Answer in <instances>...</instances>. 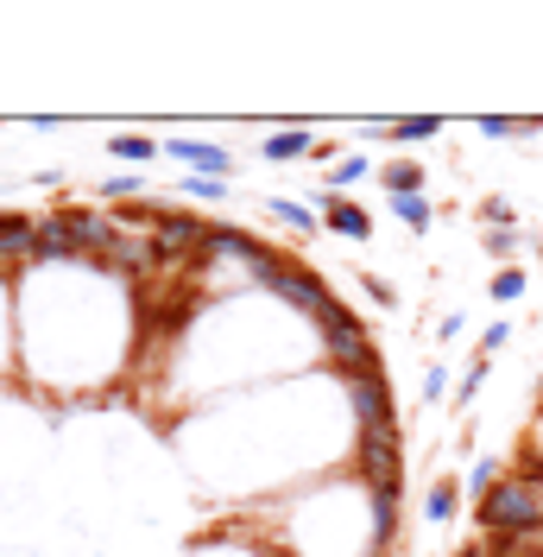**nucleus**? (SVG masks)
Masks as SVG:
<instances>
[{
	"label": "nucleus",
	"mask_w": 543,
	"mask_h": 557,
	"mask_svg": "<svg viewBox=\"0 0 543 557\" xmlns=\"http://www.w3.org/2000/svg\"><path fill=\"white\" fill-rule=\"evenodd\" d=\"M512 323H487V336H480V355H493V348H506Z\"/></svg>",
	"instance_id": "29"
},
{
	"label": "nucleus",
	"mask_w": 543,
	"mask_h": 557,
	"mask_svg": "<svg viewBox=\"0 0 543 557\" xmlns=\"http://www.w3.org/2000/svg\"><path fill=\"white\" fill-rule=\"evenodd\" d=\"M146 222H152V253H159V267H197L209 247V222L197 209H146Z\"/></svg>",
	"instance_id": "4"
},
{
	"label": "nucleus",
	"mask_w": 543,
	"mask_h": 557,
	"mask_svg": "<svg viewBox=\"0 0 543 557\" xmlns=\"http://www.w3.org/2000/svg\"><path fill=\"white\" fill-rule=\"evenodd\" d=\"M538 424H543V393H538Z\"/></svg>",
	"instance_id": "31"
},
{
	"label": "nucleus",
	"mask_w": 543,
	"mask_h": 557,
	"mask_svg": "<svg viewBox=\"0 0 543 557\" xmlns=\"http://www.w3.org/2000/svg\"><path fill=\"white\" fill-rule=\"evenodd\" d=\"M266 292H278V298H285L291 311H304L310 323L336 305V292L323 285V273H310V267H298V260H278V267H272V278H266Z\"/></svg>",
	"instance_id": "5"
},
{
	"label": "nucleus",
	"mask_w": 543,
	"mask_h": 557,
	"mask_svg": "<svg viewBox=\"0 0 543 557\" xmlns=\"http://www.w3.org/2000/svg\"><path fill=\"white\" fill-rule=\"evenodd\" d=\"M102 197H114V203H127V197H146V177H139V172L108 177V184H102Z\"/></svg>",
	"instance_id": "25"
},
{
	"label": "nucleus",
	"mask_w": 543,
	"mask_h": 557,
	"mask_svg": "<svg viewBox=\"0 0 543 557\" xmlns=\"http://www.w3.org/2000/svg\"><path fill=\"white\" fill-rule=\"evenodd\" d=\"M386 203H392V215L405 222L411 235H430V222H437V203L430 197H386Z\"/></svg>",
	"instance_id": "14"
},
{
	"label": "nucleus",
	"mask_w": 543,
	"mask_h": 557,
	"mask_svg": "<svg viewBox=\"0 0 543 557\" xmlns=\"http://www.w3.org/2000/svg\"><path fill=\"white\" fill-rule=\"evenodd\" d=\"M518 235H512V228H487V253H493V260H500V267H512V260H518Z\"/></svg>",
	"instance_id": "24"
},
{
	"label": "nucleus",
	"mask_w": 543,
	"mask_h": 557,
	"mask_svg": "<svg viewBox=\"0 0 543 557\" xmlns=\"http://www.w3.org/2000/svg\"><path fill=\"white\" fill-rule=\"evenodd\" d=\"M379 184H386L392 197H424V165H417V159H386V165H379Z\"/></svg>",
	"instance_id": "13"
},
{
	"label": "nucleus",
	"mask_w": 543,
	"mask_h": 557,
	"mask_svg": "<svg viewBox=\"0 0 543 557\" xmlns=\"http://www.w3.org/2000/svg\"><path fill=\"white\" fill-rule=\"evenodd\" d=\"M165 152L177 159V165H190L197 177H235V152L215 146V139H171Z\"/></svg>",
	"instance_id": "9"
},
{
	"label": "nucleus",
	"mask_w": 543,
	"mask_h": 557,
	"mask_svg": "<svg viewBox=\"0 0 543 557\" xmlns=\"http://www.w3.org/2000/svg\"><path fill=\"white\" fill-rule=\"evenodd\" d=\"M316 215H323V228H329V235H348V242H374V215L354 203V197H336V190H323V197H316Z\"/></svg>",
	"instance_id": "8"
},
{
	"label": "nucleus",
	"mask_w": 543,
	"mask_h": 557,
	"mask_svg": "<svg viewBox=\"0 0 543 557\" xmlns=\"http://www.w3.org/2000/svg\"><path fill=\"white\" fill-rule=\"evenodd\" d=\"M506 482V469L493 462V456H475V469H468V482H462V494H475V500H487L493 487Z\"/></svg>",
	"instance_id": "17"
},
{
	"label": "nucleus",
	"mask_w": 543,
	"mask_h": 557,
	"mask_svg": "<svg viewBox=\"0 0 543 557\" xmlns=\"http://www.w3.org/2000/svg\"><path fill=\"white\" fill-rule=\"evenodd\" d=\"M480 222H487V228H512V203L487 197V203H480Z\"/></svg>",
	"instance_id": "26"
},
{
	"label": "nucleus",
	"mask_w": 543,
	"mask_h": 557,
	"mask_svg": "<svg viewBox=\"0 0 543 557\" xmlns=\"http://www.w3.org/2000/svg\"><path fill=\"white\" fill-rule=\"evenodd\" d=\"M108 152H114L121 165H134V172H139V165H152V152H165V146H152L146 134H114V139H108Z\"/></svg>",
	"instance_id": "15"
},
{
	"label": "nucleus",
	"mask_w": 543,
	"mask_h": 557,
	"mask_svg": "<svg viewBox=\"0 0 543 557\" xmlns=\"http://www.w3.org/2000/svg\"><path fill=\"white\" fill-rule=\"evenodd\" d=\"M38 247V222L26 209H0V267H20V260H33Z\"/></svg>",
	"instance_id": "10"
},
{
	"label": "nucleus",
	"mask_w": 543,
	"mask_h": 557,
	"mask_svg": "<svg viewBox=\"0 0 543 557\" xmlns=\"http://www.w3.org/2000/svg\"><path fill=\"white\" fill-rule=\"evenodd\" d=\"M487 557H500V552H493V545H487Z\"/></svg>",
	"instance_id": "32"
},
{
	"label": "nucleus",
	"mask_w": 543,
	"mask_h": 557,
	"mask_svg": "<svg viewBox=\"0 0 543 557\" xmlns=\"http://www.w3.org/2000/svg\"><path fill=\"white\" fill-rule=\"evenodd\" d=\"M361 285H367V298H374V305H386V311H392V305H399V292H392V285H386V278H361Z\"/></svg>",
	"instance_id": "28"
},
{
	"label": "nucleus",
	"mask_w": 543,
	"mask_h": 557,
	"mask_svg": "<svg viewBox=\"0 0 543 557\" xmlns=\"http://www.w3.org/2000/svg\"><path fill=\"white\" fill-rule=\"evenodd\" d=\"M480 539H538L543 532V487H531L525 475H506L487 500H475Z\"/></svg>",
	"instance_id": "2"
},
{
	"label": "nucleus",
	"mask_w": 543,
	"mask_h": 557,
	"mask_svg": "<svg viewBox=\"0 0 543 557\" xmlns=\"http://www.w3.org/2000/svg\"><path fill=\"white\" fill-rule=\"evenodd\" d=\"M316 336H323V348H329V368L341 374V386H348V381H367V374H386V355L374 348L367 323L348 311L341 298L316 317Z\"/></svg>",
	"instance_id": "1"
},
{
	"label": "nucleus",
	"mask_w": 543,
	"mask_h": 557,
	"mask_svg": "<svg viewBox=\"0 0 543 557\" xmlns=\"http://www.w3.org/2000/svg\"><path fill=\"white\" fill-rule=\"evenodd\" d=\"M348 406L361 431H399V399H392V374H367V381H348Z\"/></svg>",
	"instance_id": "6"
},
{
	"label": "nucleus",
	"mask_w": 543,
	"mask_h": 557,
	"mask_svg": "<svg viewBox=\"0 0 543 557\" xmlns=\"http://www.w3.org/2000/svg\"><path fill=\"white\" fill-rule=\"evenodd\" d=\"M442 134V114H411V121H392L386 139H437Z\"/></svg>",
	"instance_id": "20"
},
{
	"label": "nucleus",
	"mask_w": 543,
	"mask_h": 557,
	"mask_svg": "<svg viewBox=\"0 0 543 557\" xmlns=\"http://www.w3.org/2000/svg\"><path fill=\"white\" fill-rule=\"evenodd\" d=\"M480 381H487V355H475V361H468V374H462V386H455V399H449V406H475Z\"/></svg>",
	"instance_id": "22"
},
{
	"label": "nucleus",
	"mask_w": 543,
	"mask_h": 557,
	"mask_svg": "<svg viewBox=\"0 0 543 557\" xmlns=\"http://www.w3.org/2000/svg\"><path fill=\"white\" fill-rule=\"evenodd\" d=\"M455 557H487V539H475V545H455Z\"/></svg>",
	"instance_id": "30"
},
{
	"label": "nucleus",
	"mask_w": 543,
	"mask_h": 557,
	"mask_svg": "<svg viewBox=\"0 0 543 557\" xmlns=\"http://www.w3.org/2000/svg\"><path fill=\"white\" fill-rule=\"evenodd\" d=\"M367 172H374V165H367V152H341L336 165H329V190H348V184H361Z\"/></svg>",
	"instance_id": "19"
},
{
	"label": "nucleus",
	"mask_w": 543,
	"mask_h": 557,
	"mask_svg": "<svg viewBox=\"0 0 543 557\" xmlns=\"http://www.w3.org/2000/svg\"><path fill=\"white\" fill-rule=\"evenodd\" d=\"M455 507H462V482H455V475H437L430 494H424V520L449 525V520H455Z\"/></svg>",
	"instance_id": "12"
},
{
	"label": "nucleus",
	"mask_w": 543,
	"mask_h": 557,
	"mask_svg": "<svg viewBox=\"0 0 543 557\" xmlns=\"http://www.w3.org/2000/svg\"><path fill=\"white\" fill-rule=\"evenodd\" d=\"M272 215H278V222H285V228H291V235H310V228H323V215H316V209H304V203H291V197H272Z\"/></svg>",
	"instance_id": "16"
},
{
	"label": "nucleus",
	"mask_w": 543,
	"mask_h": 557,
	"mask_svg": "<svg viewBox=\"0 0 543 557\" xmlns=\"http://www.w3.org/2000/svg\"><path fill=\"white\" fill-rule=\"evenodd\" d=\"M475 127H480V139H531L538 134V121H506V114H480Z\"/></svg>",
	"instance_id": "18"
},
{
	"label": "nucleus",
	"mask_w": 543,
	"mask_h": 557,
	"mask_svg": "<svg viewBox=\"0 0 543 557\" xmlns=\"http://www.w3.org/2000/svg\"><path fill=\"white\" fill-rule=\"evenodd\" d=\"M442 399H449V374L430 368V374H424V406H442Z\"/></svg>",
	"instance_id": "27"
},
{
	"label": "nucleus",
	"mask_w": 543,
	"mask_h": 557,
	"mask_svg": "<svg viewBox=\"0 0 543 557\" xmlns=\"http://www.w3.org/2000/svg\"><path fill=\"white\" fill-rule=\"evenodd\" d=\"M354 469H361L367 494L405 500V450H399V431H354Z\"/></svg>",
	"instance_id": "3"
},
{
	"label": "nucleus",
	"mask_w": 543,
	"mask_h": 557,
	"mask_svg": "<svg viewBox=\"0 0 543 557\" xmlns=\"http://www.w3.org/2000/svg\"><path fill=\"white\" fill-rule=\"evenodd\" d=\"M310 152H316L310 127H278V134L260 139V159H266V165H291V159H310Z\"/></svg>",
	"instance_id": "11"
},
{
	"label": "nucleus",
	"mask_w": 543,
	"mask_h": 557,
	"mask_svg": "<svg viewBox=\"0 0 543 557\" xmlns=\"http://www.w3.org/2000/svg\"><path fill=\"white\" fill-rule=\"evenodd\" d=\"M525 267H500V278H493V305H512V298H525Z\"/></svg>",
	"instance_id": "21"
},
{
	"label": "nucleus",
	"mask_w": 543,
	"mask_h": 557,
	"mask_svg": "<svg viewBox=\"0 0 543 557\" xmlns=\"http://www.w3.org/2000/svg\"><path fill=\"white\" fill-rule=\"evenodd\" d=\"M177 197H203V203H215V197H228V177H197V172H190Z\"/></svg>",
	"instance_id": "23"
},
{
	"label": "nucleus",
	"mask_w": 543,
	"mask_h": 557,
	"mask_svg": "<svg viewBox=\"0 0 543 557\" xmlns=\"http://www.w3.org/2000/svg\"><path fill=\"white\" fill-rule=\"evenodd\" d=\"M70 260H83V235H76V215H70V203H64L38 222L33 267H70Z\"/></svg>",
	"instance_id": "7"
}]
</instances>
